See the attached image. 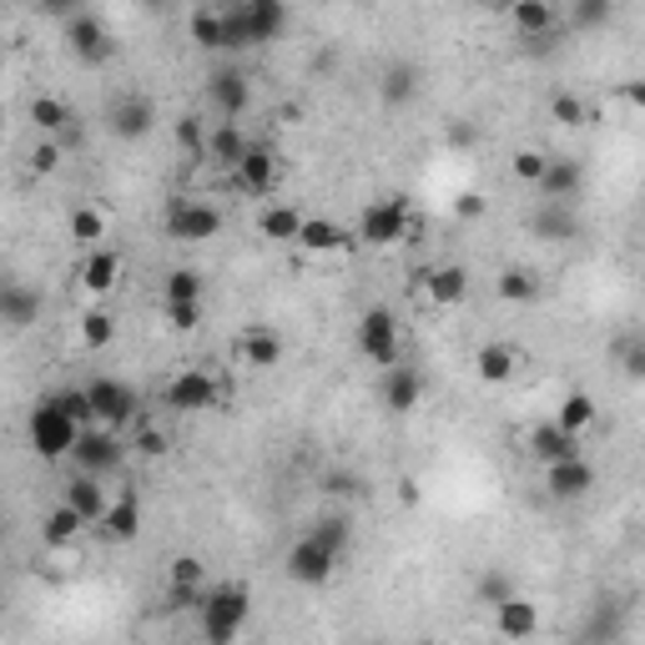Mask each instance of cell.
<instances>
[{
    "mask_svg": "<svg viewBox=\"0 0 645 645\" xmlns=\"http://www.w3.org/2000/svg\"><path fill=\"white\" fill-rule=\"evenodd\" d=\"M31 121H36L41 132H66L76 117L66 101H56V96H36V101H31Z\"/></svg>",
    "mask_w": 645,
    "mask_h": 645,
    "instance_id": "42",
    "label": "cell"
},
{
    "mask_svg": "<svg viewBox=\"0 0 645 645\" xmlns=\"http://www.w3.org/2000/svg\"><path fill=\"white\" fill-rule=\"evenodd\" d=\"M444 142H449V146H474L479 142V127H474V121H455V127L444 132Z\"/></svg>",
    "mask_w": 645,
    "mask_h": 645,
    "instance_id": "56",
    "label": "cell"
},
{
    "mask_svg": "<svg viewBox=\"0 0 645 645\" xmlns=\"http://www.w3.org/2000/svg\"><path fill=\"white\" fill-rule=\"evenodd\" d=\"M192 41L203 51H228V25H222V11H192Z\"/></svg>",
    "mask_w": 645,
    "mask_h": 645,
    "instance_id": "39",
    "label": "cell"
},
{
    "mask_svg": "<svg viewBox=\"0 0 645 645\" xmlns=\"http://www.w3.org/2000/svg\"><path fill=\"white\" fill-rule=\"evenodd\" d=\"M484 197H479V192H459L455 197V217H464V222H474V217H484Z\"/></svg>",
    "mask_w": 645,
    "mask_h": 645,
    "instance_id": "55",
    "label": "cell"
},
{
    "mask_svg": "<svg viewBox=\"0 0 645 645\" xmlns=\"http://www.w3.org/2000/svg\"><path fill=\"white\" fill-rule=\"evenodd\" d=\"M222 232V212L212 203H172L167 207V238L177 242H212Z\"/></svg>",
    "mask_w": 645,
    "mask_h": 645,
    "instance_id": "13",
    "label": "cell"
},
{
    "mask_svg": "<svg viewBox=\"0 0 645 645\" xmlns=\"http://www.w3.org/2000/svg\"><path fill=\"white\" fill-rule=\"evenodd\" d=\"M162 303H203V273L197 267H172L162 277Z\"/></svg>",
    "mask_w": 645,
    "mask_h": 645,
    "instance_id": "38",
    "label": "cell"
},
{
    "mask_svg": "<svg viewBox=\"0 0 645 645\" xmlns=\"http://www.w3.org/2000/svg\"><path fill=\"white\" fill-rule=\"evenodd\" d=\"M529 232H535L539 242H570V238H580V217H575V207L539 203L535 212H529Z\"/></svg>",
    "mask_w": 645,
    "mask_h": 645,
    "instance_id": "22",
    "label": "cell"
},
{
    "mask_svg": "<svg viewBox=\"0 0 645 645\" xmlns=\"http://www.w3.org/2000/svg\"><path fill=\"white\" fill-rule=\"evenodd\" d=\"M248 136L238 132V121H222V127H217V132H207V156H212V162H222V167H238L242 156H248Z\"/></svg>",
    "mask_w": 645,
    "mask_h": 645,
    "instance_id": "34",
    "label": "cell"
},
{
    "mask_svg": "<svg viewBox=\"0 0 645 645\" xmlns=\"http://www.w3.org/2000/svg\"><path fill=\"white\" fill-rule=\"evenodd\" d=\"M172 136H177V146L182 152H192V156H207V132H203V117H177V127H172Z\"/></svg>",
    "mask_w": 645,
    "mask_h": 645,
    "instance_id": "48",
    "label": "cell"
},
{
    "mask_svg": "<svg viewBox=\"0 0 645 645\" xmlns=\"http://www.w3.org/2000/svg\"><path fill=\"white\" fill-rule=\"evenodd\" d=\"M398 504H418V484H414V479H404V484H398Z\"/></svg>",
    "mask_w": 645,
    "mask_h": 645,
    "instance_id": "58",
    "label": "cell"
},
{
    "mask_svg": "<svg viewBox=\"0 0 645 645\" xmlns=\"http://www.w3.org/2000/svg\"><path fill=\"white\" fill-rule=\"evenodd\" d=\"M66 46H72V56L81 61V66H107V61L117 56V41H111L107 21H101L96 11L66 15Z\"/></svg>",
    "mask_w": 645,
    "mask_h": 645,
    "instance_id": "5",
    "label": "cell"
},
{
    "mask_svg": "<svg viewBox=\"0 0 645 645\" xmlns=\"http://www.w3.org/2000/svg\"><path fill=\"white\" fill-rule=\"evenodd\" d=\"M545 167H550V156H545V152H535V146H525V152H514V162H510V172H514L520 182H529V187H539Z\"/></svg>",
    "mask_w": 645,
    "mask_h": 645,
    "instance_id": "50",
    "label": "cell"
},
{
    "mask_svg": "<svg viewBox=\"0 0 645 645\" xmlns=\"http://www.w3.org/2000/svg\"><path fill=\"white\" fill-rule=\"evenodd\" d=\"M595 418H600L595 398H590L586 389H575V394H565V404H560V414H555V424H560L565 434H575V439H580V434H586Z\"/></svg>",
    "mask_w": 645,
    "mask_h": 645,
    "instance_id": "35",
    "label": "cell"
},
{
    "mask_svg": "<svg viewBox=\"0 0 645 645\" xmlns=\"http://www.w3.org/2000/svg\"><path fill=\"white\" fill-rule=\"evenodd\" d=\"M334 565H338V555H334V550H322V545H318L313 535H303V539H293V550H287L283 570H287V580H293V586H303V590H322L328 580H334Z\"/></svg>",
    "mask_w": 645,
    "mask_h": 645,
    "instance_id": "8",
    "label": "cell"
},
{
    "mask_svg": "<svg viewBox=\"0 0 645 645\" xmlns=\"http://www.w3.org/2000/svg\"><path fill=\"white\" fill-rule=\"evenodd\" d=\"M359 353L369 363H379L383 373L394 369L398 363V318H394V308H363V318H359Z\"/></svg>",
    "mask_w": 645,
    "mask_h": 645,
    "instance_id": "6",
    "label": "cell"
},
{
    "mask_svg": "<svg viewBox=\"0 0 645 645\" xmlns=\"http://www.w3.org/2000/svg\"><path fill=\"white\" fill-rule=\"evenodd\" d=\"M111 338H117V318H111L107 308H91V313H81V343L91 348V353H101V348H111Z\"/></svg>",
    "mask_w": 645,
    "mask_h": 645,
    "instance_id": "41",
    "label": "cell"
},
{
    "mask_svg": "<svg viewBox=\"0 0 645 645\" xmlns=\"http://www.w3.org/2000/svg\"><path fill=\"white\" fill-rule=\"evenodd\" d=\"M610 15H615L610 0H575L570 15H565V25H570V31H595V25H605Z\"/></svg>",
    "mask_w": 645,
    "mask_h": 645,
    "instance_id": "44",
    "label": "cell"
},
{
    "mask_svg": "<svg viewBox=\"0 0 645 645\" xmlns=\"http://www.w3.org/2000/svg\"><path fill=\"white\" fill-rule=\"evenodd\" d=\"M303 222H308V217H303L298 207L273 203L263 217H258V232H263L267 242H298L303 238Z\"/></svg>",
    "mask_w": 645,
    "mask_h": 645,
    "instance_id": "30",
    "label": "cell"
},
{
    "mask_svg": "<svg viewBox=\"0 0 645 645\" xmlns=\"http://www.w3.org/2000/svg\"><path fill=\"white\" fill-rule=\"evenodd\" d=\"M162 313H167L172 334H192L203 322V303H162Z\"/></svg>",
    "mask_w": 645,
    "mask_h": 645,
    "instance_id": "52",
    "label": "cell"
},
{
    "mask_svg": "<svg viewBox=\"0 0 645 645\" xmlns=\"http://www.w3.org/2000/svg\"><path fill=\"white\" fill-rule=\"evenodd\" d=\"M494 293H500L504 303H535L539 298V273L535 267H504V273L494 277Z\"/></svg>",
    "mask_w": 645,
    "mask_h": 645,
    "instance_id": "37",
    "label": "cell"
},
{
    "mask_svg": "<svg viewBox=\"0 0 645 645\" xmlns=\"http://www.w3.org/2000/svg\"><path fill=\"white\" fill-rule=\"evenodd\" d=\"M424 293H429V303H439V308H455V303H464V293H469V273L459 263L429 267V273H424Z\"/></svg>",
    "mask_w": 645,
    "mask_h": 645,
    "instance_id": "27",
    "label": "cell"
},
{
    "mask_svg": "<svg viewBox=\"0 0 645 645\" xmlns=\"http://www.w3.org/2000/svg\"><path fill=\"white\" fill-rule=\"evenodd\" d=\"M66 504L81 514L86 525H101V520H107V510H111V500L101 494V479H91V474H76L72 484H66Z\"/></svg>",
    "mask_w": 645,
    "mask_h": 645,
    "instance_id": "28",
    "label": "cell"
},
{
    "mask_svg": "<svg viewBox=\"0 0 645 645\" xmlns=\"http://www.w3.org/2000/svg\"><path fill=\"white\" fill-rule=\"evenodd\" d=\"M81 529H86V520H81V514H76L66 500H61L56 510H51L46 520H41V539H46L51 550H61V545H72V539L81 535Z\"/></svg>",
    "mask_w": 645,
    "mask_h": 645,
    "instance_id": "33",
    "label": "cell"
},
{
    "mask_svg": "<svg viewBox=\"0 0 645 645\" xmlns=\"http://www.w3.org/2000/svg\"><path fill=\"white\" fill-rule=\"evenodd\" d=\"M86 394H91V408H96V424L101 429H127L136 418V389L132 383H117V379H96V383H86Z\"/></svg>",
    "mask_w": 645,
    "mask_h": 645,
    "instance_id": "10",
    "label": "cell"
},
{
    "mask_svg": "<svg viewBox=\"0 0 645 645\" xmlns=\"http://www.w3.org/2000/svg\"><path fill=\"white\" fill-rule=\"evenodd\" d=\"M277 177H283V162H277V152L267 142H252L248 156L232 167V187H238L242 197H267V192L277 187Z\"/></svg>",
    "mask_w": 645,
    "mask_h": 645,
    "instance_id": "11",
    "label": "cell"
},
{
    "mask_svg": "<svg viewBox=\"0 0 645 645\" xmlns=\"http://www.w3.org/2000/svg\"><path fill=\"white\" fill-rule=\"evenodd\" d=\"M510 595H520L510 575H504V570H484V580H479V600H484L490 610H500Z\"/></svg>",
    "mask_w": 645,
    "mask_h": 645,
    "instance_id": "49",
    "label": "cell"
},
{
    "mask_svg": "<svg viewBox=\"0 0 645 645\" xmlns=\"http://www.w3.org/2000/svg\"><path fill=\"white\" fill-rule=\"evenodd\" d=\"M545 490H550V500H560V504L586 500V494L595 490V464H590L586 455L570 459V464H550L545 469Z\"/></svg>",
    "mask_w": 645,
    "mask_h": 645,
    "instance_id": "18",
    "label": "cell"
},
{
    "mask_svg": "<svg viewBox=\"0 0 645 645\" xmlns=\"http://www.w3.org/2000/svg\"><path fill=\"white\" fill-rule=\"evenodd\" d=\"M494 631H500L504 641H514V645L535 641V631H539V605H535L529 595H510L500 610H494Z\"/></svg>",
    "mask_w": 645,
    "mask_h": 645,
    "instance_id": "19",
    "label": "cell"
},
{
    "mask_svg": "<svg viewBox=\"0 0 645 645\" xmlns=\"http://www.w3.org/2000/svg\"><path fill=\"white\" fill-rule=\"evenodd\" d=\"M550 117L560 121V127H586L590 111H586V101H580L575 91H555L550 96Z\"/></svg>",
    "mask_w": 645,
    "mask_h": 645,
    "instance_id": "47",
    "label": "cell"
},
{
    "mask_svg": "<svg viewBox=\"0 0 645 645\" xmlns=\"http://www.w3.org/2000/svg\"><path fill=\"white\" fill-rule=\"evenodd\" d=\"M404 232H408V203L404 197H379V203L363 207L359 242H369V248H394Z\"/></svg>",
    "mask_w": 645,
    "mask_h": 645,
    "instance_id": "9",
    "label": "cell"
},
{
    "mask_svg": "<svg viewBox=\"0 0 645 645\" xmlns=\"http://www.w3.org/2000/svg\"><path fill=\"white\" fill-rule=\"evenodd\" d=\"M308 535H313V539H318L322 550H334V555H343V550H348V539H353V525H348L343 514H322V520H318V525H313V529H308Z\"/></svg>",
    "mask_w": 645,
    "mask_h": 645,
    "instance_id": "43",
    "label": "cell"
},
{
    "mask_svg": "<svg viewBox=\"0 0 645 645\" xmlns=\"http://www.w3.org/2000/svg\"><path fill=\"white\" fill-rule=\"evenodd\" d=\"M379 398L389 414H414V408L424 404V373H418L414 363H394V369L383 373Z\"/></svg>",
    "mask_w": 645,
    "mask_h": 645,
    "instance_id": "16",
    "label": "cell"
},
{
    "mask_svg": "<svg viewBox=\"0 0 645 645\" xmlns=\"http://www.w3.org/2000/svg\"><path fill=\"white\" fill-rule=\"evenodd\" d=\"M424 645H429V641H424Z\"/></svg>",
    "mask_w": 645,
    "mask_h": 645,
    "instance_id": "61",
    "label": "cell"
},
{
    "mask_svg": "<svg viewBox=\"0 0 645 645\" xmlns=\"http://www.w3.org/2000/svg\"><path fill=\"white\" fill-rule=\"evenodd\" d=\"M353 232H343L338 222H328V217H308L303 222V238H298V248H308V252H348L353 248Z\"/></svg>",
    "mask_w": 645,
    "mask_h": 645,
    "instance_id": "29",
    "label": "cell"
},
{
    "mask_svg": "<svg viewBox=\"0 0 645 645\" xmlns=\"http://www.w3.org/2000/svg\"><path fill=\"white\" fill-rule=\"evenodd\" d=\"M72 238L86 242V248H101V238H107V217L96 212V207H76L72 212Z\"/></svg>",
    "mask_w": 645,
    "mask_h": 645,
    "instance_id": "45",
    "label": "cell"
},
{
    "mask_svg": "<svg viewBox=\"0 0 645 645\" xmlns=\"http://www.w3.org/2000/svg\"><path fill=\"white\" fill-rule=\"evenodd\" d=\"M96 529H101V539H107V545H132V539L142 535V504H136L132 494H121Z\"/></svg>",
    "mask_w": 645,
    "mask_h": 645,
    "instance_id": "25",
    "label": "cell"
},
{
    "mask_svg": "<svg viewBox=\"0 0 645 645\" xmlns=\"http://www.w3.org/2000/svg\"><path fill=\"white\" fill-rule=\"evenodd\" d=\"M369 645H379V641H369Z\"/></svg>",
    "mask_w": 645,
    "mask_h": 645,
    "instance_id": "60",
    "label": "cell"
},
{
    "mask_svg": "<svg viewBox=\"0 0 645 645\" xmlns=\"http://www.w3.org/2000/svg\"><path fill=\"white\" fill-rule=\"evenodd\" d=\"M621 96L631 101L635 111H645V76H641V81H625V86H621Z\"/></svg>",
    "mask_w": 645,
    "mask_h": 645,
    "instance_id": "57",
    "label": "cell"
},
{
    "mask_svg": "<svg viewBox=\"0 0 645 645\" xmlns=\"http://www.w3.org/2000/svg\"><path fill=\"white\" fill-rule=\"evenodd\" d=\"M379 91H383V101H389V107H404V101H414V96H418V72L398 61V66H389V72H383Z\"/></svg>",
    "mask_w": 645,
    "mask_h": 645,
    "instance_id": "40",
    "label": "cell"
},
{
    "mask_svg": "<svg viewBox=\"0 0 645 645\" xmlns=\"http://www.w3.org/2000/svg\"><path fill=\"white\" fill-rule=\"evenodd\" d=\"M25 439H31V449H36L41 459H72L76 439H81V424L61 414L56 398H41V404L31 408V418H25Z\"/></svg>",
    "mask_w": 645,
    "mask_h": 645,
    "instance_id": "3",
    "label": "cell"
},
{
    "mask_svg": "<svg viewBox=\"0 0 645 645\" xmlns=\"http://www.w3.org/2000/svg\"><path fill=\"white\" fill-rule=\"evenodd\" d=\"M252 615V590L238 586V580H217L207 586L203 605H197V631H203L207 645H232L242 635Z\"/></svg>",
    "mask_w": 645,
    "mask_h": 645,
    "instance_id": "1",
    "label": "cell"
},
{
    "mask_svg": "<svg viewBox=\"0 0 645 645\" xmlns=\"http://www.w3.org/2000/svg\"><path fill=\"white\" fill-rule=\"evenodd\" d=\"M510 21H514V31L525 41H539V36H555L560 31V11L555 6H545V0H520V6H510Z\"/></svg>",
    "mask_w": 645,
    "mask_h": 645,
    "instance_id": "24",
    "label": "cell"
},
{
    "mask_svg": "<svg viewBox=\"0 0 645 645\" xmlns=\"http://www.w3.org/2000/svg\"><path fill=\"white\" fill-rule=\"evenodd\" d=\"M76 277H81V287L91 293V298H107L111 287L121 283V258L111 248H91L81 258V273H76Z\"/></svg>",
    "mask_w": 645,
    "mask_h": 645,
    "instance_id": "23",
    "label": "cell"
},
{
    "mask_svg": "<svg viewBox=\"0 0 645 645\" xmlns=\"http://www.w3.org/2000/svg\"><path fill=\"white\" fill-rule=\"evenodd\" d=\"M217 404H222V383L207 369H187L167 383V408H177V414H207Z\"/></svg>",
    "mask_w": 645,
    "mask_h": 645,
    "instance_id": "12",
    "label": "cell"
},
{
    "mask_svg": "<svg viewBox=\"0 0 645 645\" xmlns=\"http://www.w3.org/2000/svg\"><path fill=\"white\" fill-rule=\"evenodd\" d=\"M610 359H615V369H621L631 383H645V334L641 328L615 338V343H610Z\"/></svg>",
    "mask_w": 645,
    "mask_h": 645,
    "instance_id": "31",
    "label": "cell"
},
{
    "mask_svg": "<svg viewBox=\"0 0 645 645\" xmlns=\"http://www.w3.org/2000/svg\"><path fill=\"white\" fill-rule=\"evenodd\" d=\"M132 449L142 459H162L172 449V439H167V429H156V424H142V429H136V439H132Z\"/></svg>",
    "mask_w": 645,
    "mask_h": 645,
    "instance_id": "51",
    "label": "cell"
},
{
    "mask_svg": "<svg viewBox=\"0 0 645 645\" xmlns=\"http://www.w3.org/2000/svg\"><path fill=\"white\" fill-rule=\"evenodd\" d=\"M61 404V414L66 418H76L81 429H96V408H91V394L86 389H61V394H51Z\"/></svg>",
    "mask_w": 645,
    "mask_h": 645,
    "instance_id": "46",
    "label": "cell"
},
{
    "mask_svg": "<svg viewBox=\"0 0 645 645\" xmlns=\"http://www.w3.org/2000/svg\"><path fill=\"white\" fill-rule=\"evenodd\" d=\"M152 127H156V107L146 96H121L111 107V132L121 142H142V136H152Z\"/></svg>",
    "mask_w": 645,
    "mask_h": 645,
    "instance_id": "20",
    "label": "cell"
},
{
    "mask_svg": "<svg viewBox=\"0 0 645 645\" xmlns=\"http://www.w3.org/2000/svg\"><path fill=\"white\" fill-rule=\"evenodd\" d=\"M514 363H520V359H514L510 343H484L474 353V369H479V379H484V383H510L514 379Z\"/></svg>",
    "mask_w": 645,
    "mask_h": 645,
    "instance_id": "36",
    "label": "cell"
},
{
    "mask_svg": "<svg viewBox=\"0 0 645 645\" xmlns=\"http://www.w3.org/2000/svg\"><path fill=\"white\" fill-rule=\"evenodd\" d=\"M36 318H41V293L36 287H25V283L0 287V322H6L11 334H25Z\"/></svg>",
    "mask_w": 645,
    "mask_h": 645,
    "instance_id": "21",
    "label": "cell"
},
{
    "mask_svg": "<svg viewBox=\"0 0 645 645\" xmlns=\"http://www.w3.org/2000/svg\"><path fill=\"white\" fill-rule=\"evenodd\" d=\"M207 101H212L228 121H238L242 111L252 107V86H248V76H242V66H217V72L207 76Z\"/></svg>",
    "mask_w": 645,
    "mask_h": 645,
    "instance_id": "14",
    "label": "cell"
},
{
    "mask_svg": "<svg viewBox=\"0 0 645 645\" xmlns=\"http://www.w3.org/2000/svg\"><path fill=\"white\" fill-rule=\"evenodd\" d=\"M621 625H625V610H621V600H595V610H590V621H586V641L590 645H610L615 635H621Z\"/></svg>",
    "mask_w": 645,
    "mask_h": 645,
    "instance_id": "32",
    "label": "cell"
},
{
    "mask_svg": "<svg viewBox=\"0 0 645 645\" xmlns=\"http://www.w3.org/2000/svg\"><path fill=\"white\" fill-rule=\"evenodd\" d=\"M525 449H529V455H535L545 469H550V464H570V459L586 455V444L575 439V434H565L555 418H550V424H535V429H529V444H525Z\"/></svg>",
    "mask_w": 645,
    "mask_h": 645,
    "instance_id": "17",
    "label": "cell"
},
{
    "mask_svg": "<svg viewBox=\"0 0 645 645\" xmlns=\"http://www.w3.org/2000/svg\"><path fill=\"white\" fill-rule=\"evenodd\" d=\"M570 645H590V641H586V635H575V641H570Z\"/></svg>",
    "mask_w": 645,
    "mask_h": 645,
    "instance_id": "59",
    "label": "cell"
},
{
    "mask_svg": "<svg viewBox=\"0 0 645 645\" xmlns=\"http://www.w3.org/2000/svg\"><path fill=\"white\" fill-rule=\"evenodd\" d=\"M222 25H228V51L263 46V41L283 36L287 6L283 0H242V6H228V11H222Z\"/></svg>",
    "mask_w": 645,
    "mask_h": 645,
    "instance_id": "2",
    "label": "cell"
},
{
    "mask_svg": "<svg viewBox=\"0 0 645 645\" xmlns=\"http://www.w3.org/2000/svg\"><path fill=\"white\" fill-rule=\"evenodd\" d=\"M238 353H242V363H248V369L267 373V369H277V363H283V338H277L273 328H248V334L238 338Z\"/></svg>",
    "mask_w": 645,
    "mask_h": 645,
    "instance_id": "26",
    "label": "cell"
},
{
    "mask_svg": "<svg viewBox=\"0 0 645 645\" xmlns=\"http://www.w3.org/2000/svg\"><path fill=\"white\" fill-rule=\"evenodd\" d=\"M580 187H586V167L575 162V156H550V167H545V177H539V203H560V207H575V197H580Z\"/></svg>",
    "mask_w": 645,
    "mask_h": 645,
    "instance_id": "15",
    "label": "cell"
},
{
    "mask_svg": "<svg viewBox=\"0 0 645 645\" xmlns=\"http://www.w3.org/2000/svg\"><path fill=\"white\" fill-rule=\"evenodd\" d=\"M207 595V565L197 555H177L167 565V595H162V610L167 615H182V610H197Z\"/></svg>",
    "mask_w": 645,
    "mask_h": 645,
    "instance_id": "7",
    "label": "cell"
},
{
    "mask_svg": "<svg viewBox=\"0 0 645 645\" xmlns=\"http://www.w3.org/2000/svg\"><path fill=\"white\" fill-rule=\"evenodd\" d=\"M322 494H334V500L359 494V474H348V469H328V474H322Z\"/></svg>",
    "mask_w": 645,
    "mask_h": 645,
    "instance_id": "53",
    "label": "cell"
},
{
    "mask_svg": "<svg viewBox=\"0 0 645 645\" xmlns=\"http://www.w3.org/2000/svg\"><path fill=\"white\" fill-rule=\"evenodd\" d=\"M31 167H36L41 177H51V172L61 167V142H41L36 152H31Z\"/></svg>",
    "mask_w": 645,
    "mask_h": 645,
    "instance_id": "54",
    "label": "cell"
},
{
    "mask_svg": "<svg viewBox=\"0 0 645 645\" xmlns=\"http://www.w3.org/2000/svg\"><path fill=\"white\" fill-rule=\"evenodd\" d=\"M127 449H132V444H121L117 429H101V424H96V429H81V439H76V449H72V464H76V474L107 479L111 469H121Z\"/></svg>",
    "mask_w": 645,
    "mask_h": 645,
    "instance_id": "4",
    "label": "cell"
}]
</instances>
